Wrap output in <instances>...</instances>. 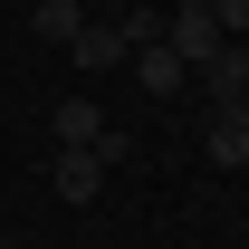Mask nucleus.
Returning <instances> with one entry per match:
<instances>
[{
    "instance_id": "obj_1",
    "label": "nucleus",
    "mask_w": 249,
    "mask_h": 249,
    "mask_svg": "<svg viewBox=\"0 0 249 249\" xmlns=\"http://www.w3.org/2000/svg\"><path fill=\"white\" fill-rule=\"evenodd\" d=\"M48 134H58V154H96V163H124V154H134V134L106 124V106H87V96H67L58 115H48Z\"/></svg>"
},
{
    "instance_id": "obj_2",
    "label": "nucleus",
    "mask_w": 249,
    "mask_h": 249,
    "mask_svg": "<svg viewBox=\"0 0 249 249\" xmlns=\"http://www.w3.org/2000/svg\"><path fill=\"white\" fill-rule=\"evenodd\" d=\"M201 87H211V106H240V96H249V58H240V38H220L211 58H201Z\"/></svg>"
},
{
    "instance_id": "obj_3",
    "label": "nucleus",
    "mask_w": 249,
    "mask_h": 249,
    "mask_svg": "<svg viewBox=\"0 0 249 249\" xmlns=\"http://www.w3.org/2000/svg\"><path fill=\"white\" fill-rule=\"evenodd\" d=\"M67 58H77V67H115V58H134V38H124V19H87Z\"/></svg>"
},
{
    "instance_id": "obj_4",
    "label": "nucleus",
    "mask_w": 249,
    "mask_h": 249,
    "mask_svg": "<svg viewBox=\"0 0 249 249\" xmlns=\"http://www.w3.org/2000/svg\"><path fill=\"white\" fill-rule=\"evenodd\" d=\"M201 154H211L220 173H240V163H249V124L230 115V106H220V115H211V134H201Z\"/></svg>"
},
{
    "instance_id": "obj_5",
    "label": "nucleus",
    "mask_w": 249,
    "mask_h": 249,
    "mask_svg": "<svg viewBox=\"0 0 249 249\" xmlns=\"http://www.w3.org/2000/svg\"><path fill=\"white\" fill-rule=\"evenodd\" d=\"M29 29L48 38V48H77V29H87V10H77V0H38V10H29Z\"/></svg>"
},
{
    "instance_id": "obj_6",
    "label": "nucleus",
    "mask_w": 249,
    "mask_h": 249,
    "mask_svg": "<svg viewBox=\"0 0 249 249\" xmlns=\"http://www.w3.org/2000/svg\"><path fill=\"white\" fill-rule=\"evenodd\" d=\"M106 192V163L96 154H58V201H96Z\"/></svg>"
},
{
    "instance_id": "obj_7",
    "label": "nucleus",
    "mask_w": 249,
    "mask_h": 249,
    "mask_svg": "<svg viewBox=\"0 0 249 249\" xmlns=\"http://www.w3.org/2000/svg\"><path fill=\"white\" fill-rule=\"evenodd\" d=\"M134 77H144V96H173V87H182V58L154 38V48H134Z\"/></svg>"
},
{
    "instance_id": "obj_8",
    "label": "nucleus",
    "mask_w": 249,
    "mask_h": 249,
    "mask_svg": "<svg viewBox=\"0 0 249 249\" xmlns=\"http://www.w3.org/2000/svg\"><path fill=\"white\" fill-rule=\"evenodd\" d=\"M115 19H124V38H134V48H154V38H163V10H115Z\"/></svg>"
},
{
    "instance_id": "obj_9",
    "label": "nucleus",
    "mask_w": 249,
    "mask_h": 249,
    "mask_svg": "<svg viewBox=\"0 0 249 249\" xmlns=\"http://www.w3.org/2000/svg\"><path fill=\"white\" fill-rule=\"evenodd\" d=\"M211 19H220V38H249V0H211Z\"/></svg>"
},
{
    "instance_id": "obj_10",
    "label": "nucleus",
    "mask_w": 249,
    "mask_h": 249,
    "mask_svg": "<svg viewBox=\"0 0 249 249\" xmlns=\"http://www.w3.org/2000/svg\"><path fill=\"white\" fill-rule=\"evenodd\" d=\"M173 10H211V0H173Z\"/></svg>"
},
{
    "instance_id": "obj_11",
    "label": "nucleus",
    "mask_w": 249,
    "mask_h": 249,
    "mask_svg": "<svg viewBox=\"0 0 249 249\" xmlns=\"http://www.w3.org/2000/svg\"><path fill=\"white\" fill-rule=\"evenodd\" d=\"M230 115H240V124H249V96H240V106H230Z\"/></svg>"
},
{
    "instance_id": "obj_12",
    "label": "nucleus",
    "mask_w": 249,
    "mask_h": 249,
    "mask_svg": "<svg viewBox=\"0 0 249 249\" xmlns=\"http://www.w3.org/2000/svg\"><path fill=\"white\" fill-rule=\"evenodd\" d=\"M240 58H249V38H240Z\"/></svg>"
}]
</instances>
